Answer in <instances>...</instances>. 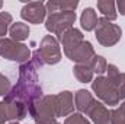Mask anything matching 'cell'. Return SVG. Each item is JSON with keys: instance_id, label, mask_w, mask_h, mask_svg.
I'll return each mask as SVG.
<instances>
[{"instance_id": "cell-3", "label": "cell", "mask_w": 125, "mask_h": 124, "mask_svg": "<svg viewBox=\"0 0 125 124\" xmlns=\"http://www.w3.org/2000/svg\"><path fill=\"white\" fill-rule=\"evenodd\" d=\"M74 21H76L74 12H54L48 16L45 26L50 32H54L61 37L62 32L68 29Z\"/></svg>"}, {"instance_id": "cell-11", "label": "cell", "mask_w": 125, "mask_h": 124, "mask_svg": "<svg viewBox=\"0 0 125 124\" xmlns=\"http://www.w3.org/2000/svg\"><path fill=\"white\" fill-rule=\"evenodd\" d=\"M96 25H97L96 12H94L92 7L84 9V10H83V15H82V26H83L86 31H92Z\"/></svg>"}, {"instance_id": "cell-23", "label": "cell", "mask_w": 125, "mask_h": 124, "mask_svg": "<svg viewBox=\"0 0 125 124\" xmlns=\"http://www.w3.org/2000/svg\"><path fill=\"white\" fill-rule=\"evenodd\" d=\"M1 6H3V3H1V1H0V7H1Z\"/></svg>"}, {"instance_id": "cell-24", "label": "cell", "mask_w": 125, "mask_h": 124, "mask_svg": "<svg viewBox=\"0 0 125 124\" xmlns=\"http://www.w3.org/2000/svg\"><path fill=\"white\" fill-rule=\"evenodd\" d=\"M12 124H15V123H12Z\"/></svg>"}, {"instance_id": "cell-2", "label": "cell", "mask_w": 125, "mask_h": 124, "mask_svg": "<svg viewBox=\"0 0 125 124\" xmlns=\"http://www.w3.org/2000/svg\"><path fill=\"white\" fill-rule=\"evenodd\" d=\"M96 38L97 41L105 45H114L115 42H118V39L121 38V28L111 24L108 19H97V25H96Z\"/></svg>"}, {"instance_id": "cell-6", "label": "cell", "mask_w": 125, "mask_h": 124, "mask_svg": "<svg viewBox=\"0 0 125 124\" xmlns=\"http://www.w3.org/2000/svg\"><path fill=\"white\" fill-rule=\"evenodd\" d=\"M92 86H93V91L97 93V96L102 98L106 104H109V105L118 104L119 95H118L115 86H114V83H112V80H111L109 77H108V79H105V77H97L93 82Z\"/></svg>"}, {"instance_id": "cell-9", "label": "cell", "mask_w": 125, "mask_h": 124, "mask_svg": "<svg viewBox=\"0 0 125 124\" xmlns=\"http://www.w3.org/2000/svg\"><path fill=\"white\" fill-rule=\"evenodd\" d=\"M55 110L57 115H67L73 110V98L70 92H62L55 96Z\"/></svg>"}, {"instance_id": "cell-10", "label": "cell", "mask_w": 125, "mask_h": 124, "mask_svg": "<svg viewBox=\"0 0 125 124\" xmlns=\"http://www.w3.org/2000/svg\"><path fill=\"white\" fill-rule=\"evenodd\" d=\"M108 70H109V79L112 80L119 98H125V74H121L115 66H109Z\"/></svg>"}, {"instance_id": "cell-8", "label": "cell", "mask_w": 125, "mask_h": 124, "mask_svg": "<svg viewBox=\"0 0 125 124\" xmlns=\"http://www.w3.org/2000/svg\"><path fill=\"white\" fill-rule=\"evenodd\" d=\"M92 120H93L96 124H112V120H111V114L109 111L99 102H94L89 107V110L86 111Z\"/></svg>"}, {"instance_id": "cell-21", "label": "cell", "mask_w": 125, "mask_h": 124, "mask_svg": "<svg viewBox=\"0 0 125 124\" xmlns=\"http://www.w3.org/2000/svg\"><path fill=\"white\" fill-rule=\"evenodd\" d=\"M118 7H119V12L122 13V15H125V1L122 0V1H118Z\"/></svg>"}, {"instance_id": "cell-20", "label": "cell", "mask_w": 125, "mask_h": 124, "mask_svg": "<svg viewBox=\"0 0 125 124\" xmlns=\"http://www.w3.org/2000/svg\"><path fill=\"white\" fill-rule=\"evenodd\" d=\"M7 89H9V80L0 74V95H4L7 92Z\"/></svg>"}, {"instance_id": "cell-18", "label": "cell", "mask_w": 125, "mask_h": 124, "mask_svg": "<svg viewBox=\"0 0 125 124\" xmlns=\"http://www.w3.org/2000/svg\"><path fill=\"white\" fill-rule=\"evenodd\" d=\"M92 66H93V70L96 73H103L106 70V63L103 60V57H99V56H94L93 60H92Z\"/></svg>"}, {"instance_id": "cell-14", "label": "cell", "mask_w": 125, "mask_h": 124, "mask_svg": "<svg viewBox=\"0 0 125 124\" xmlns=\"http://www.w3.org/2000/svg\"><path fill=\"white\" fill-rule=\"evenodd\" d=\"M97 9H99L106 18H109L111 21H114V19L116 18L115 3H114V1H109V0H106V1H97Z\"/></svg>"}, {"instance_id": "cell-7", "label": "cell", "mask_w": 125, "mask_h": 124, "mask_svg": "<svg viewBox=\"0 0 125 124\" xmlns=\"http://www.w3.org/2000/svg\"><path fill=\"white\" fill-rule=\"evenodd\" d=\"M22 18L26 19L31 24H41L45 18V9H44V3L41 1H32L28 3L23 9H22Z\"/></svg>"}, {"instance_id": "cell-12", "label": "cell", "mask_w": 125, "mask_h": 124, "mask_svg": "<svg viewBox=\"0 0 125 124\" xmlns=\"http://www.w3.org/2000/svg\"><path fill=\"white\" fill-rule=\"evenodd\" d=\"M92 104H93V98H92V95L87 92V91H83L82 89V91H79V92L76 93V107L80 111L86 112Z\"/></svg>"}, {"instance_id": "cell-13", "label": "cell", "mask_w": 125, "mask_h": 124, "mask_svg": "<svg viewBox=\"0 0 125 124\" xmlns=\"http://www.w3.org/2000/svg\"><path fill=\"white\" fill-rule=\"evenodd\" d=\"M10 35H12L13 41H15V39H16V41H22V39L28 38V35H29V28H28V25H25V24H22V22H16V24H13V26L10 28Z\"/></svg>"}, {"instance_id": "cell-1", "label": "cell", "mask_w": 125, "mask_h": 124, "mask_svg": "<svg viewBox=\"0 0 125 124\" xmlns=\"http://www.w3.org/2000/svg\"><path fill=\"white\" fill-rule=\"evenodd\" d=\"M61 39H62V45H64V51L70 57V60H73V62H87L90 57H94L93 48H92L90 42L83 41L82 32L79 29L70 28L68 31H65L61 35Z\"/></svg>"}, {"instance_id": "cell-5", "label": "cell", "mask_w": 125, "mask_h": 124, "mask_svg": "<svg viewBox=\"0 0 125 124\" xmlns=\"http://www.w3.org/2000/svg\"><path fill=\"white\" fill-rule=\"evenodd\" d=\"M35 57L41 59V64L42 63H50V64L57 63L60 60V48H58L57 41L51 35L45 37L41 42L39 50L35 53Z\"/></svg>"}, {"instance_id": "cell-22", "label": "cell", "mask_w": 125, "mask_h": 124, "mask_svg": "<svg viewBox=\"0 0 125 124\" xmlns=\"http://www.w3.org/2000/svg\"><path fill=\"white\" fill-rule=\"evenodd\" d=\"M4 120H6V117H4V114L1 112V110H0V124L4 123Z\"/></svg>"}, {"instance_id": "cell-17", "label": "cell", "mask_w": 125, "mask_h": 124, "mask_svg": "<svg viewBox=\"0 0 125 124\" xmlns=\"http://www.w3.org/2000/svg\"><path fill=\"white\" fill-rule=\"evenodd\" d=\"M112 115H114L111 118L112 120V124H125V104H122L121 108L116 110Z\"/></svg>"}, {"instance_id": "cell-16", "label": "cell", "mask_w": 125, "mask_h": 124, "mask_svg": "<svg viewBox=\"0 0 125 124\" xmlns=\"http://www.w3.org/2000/svg\"><path fill=\"white\" fill-rule=\"evenodd\" d=\"M10 22H12V16H10L7 12H1V13H0V37L6 34L7 26H9Z\"/></svg>"}, {"instance_id": "cell-4", "label": "cell", "mask_w": 125, "mask_h": 124, "mask_svg": "<svg viewBox=\"0 0 125 124\" xmlns=\"http://www.w3.org/2000/svg\"><path fill=\"white\" fill-rule=\"evenodd\" d=\"M0 56L13 62H23L29 57V50L26 45L18 44L13 39H0Z\"/></svg>"}, {"instance_id": "cell-15", "label": "cell", "mask_w": 125, "mask_h": 124, "mask_svg": "<svg viewBox=\"0 0 125 124\" xmlns=\"http://www.w3.org/2000/svg\"><path fill=\"white\" fill-rule=\"evenodd\" d=\"M74 74L82 82H89L92 79V70L89 67H86V66H77L74 69Z\"/></svg>"}, {"instance_id": "cell-19", "label": "cell", "mask_w": 125, "mask_h": 124, "mask_svg": "<svg viewBox=\"0 0 125 124\" xmlns=\"http://www.w3.org/2000/svg\"><path fill=\"white\" fill-rule=\"evenodd\" d=\"M65 124H90V123L84 117H82L80 114H74V115H71L65 120Z\"/></svg>"}]
</instances>
